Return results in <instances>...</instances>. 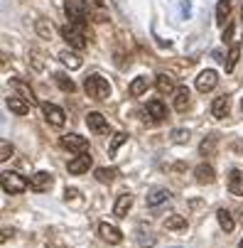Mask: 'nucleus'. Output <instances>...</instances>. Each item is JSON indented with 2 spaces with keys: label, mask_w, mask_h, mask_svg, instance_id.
<instances>
[{
  "label": "nucleus",
  "mask_w": 243,
  "mask_h": 248,
  "mask_svg": "<svg viewBox=\"0 0 243 248\" xmlns=\"http://www.w3.org/2000/svg\"><path fill=\"white\" fill-rule=\"evenodd\" d=\"M10 236H13V231H8V229H5V231H3V238H0V241H3V243H5V241H8Z\"/></svg>",
  "instance_id": "obj_39"
},
{
  "label": "nucleus",
  "mask_w": 243,
  "mask_h": 248,
  "mask_svg": "<svg viewBox=\"0 0 243 248\" xmlns=\"http://www.w3.org/2000/svg\"><path fill=\"white\" fill-rule=\"evenodd\" d=\"M5 106H8L13 113H17V116H27V113H30V103H27L20 93H10V96L5 98Z\"/></svg>",
  "instance_id": "obj_14"
},
{
  "label": "nucleus",
  "mask_w": 243,
  "mask_h": 248,
  "mask_svg": "<svg viewBox=\"0 0 243 248\" xmlns=\"http://www.w3.org/2000/svg\"><path fill=\"white\" fill-rule=\"evenodd\" d=\"M64 13H66V17H69V22L72 25H76V27H81L86 34H89V30H86V8L84 5H79L76 0H66V5H64Z\"/></svg>",
  "instance_id": "obj_4"
},
{
  "label": "nucleus",
  "mask_w": 243,
  "mask_h": 248,
  "mask_svg": "<svg viewBox=\"0 0 243 248\" xmlns=\"http://www.w3.org/2000/svg\"><path fill=\"white\" fill-rule=\"evenodd\" d=\"M84 8L89 20L93 22H108V5L103 0H84Z\"/></svg>",
  "instance_id": "obj_6"
},
{
  "label": "nucleus",
  "mask_w": 243,
  "mask_h": 248,
  "mask_svg": "<svg viewBox=\"0 0 243 248\" xmlns=\"http://www.w3.org/2000/svg\"><path fill=\"white\" fill-rule=\"evenodd\" d=\"M34 30H37V34L42 40H52V25L47 20H37L34 22Z\"/></svg>",
  "instance_id": "obj_33"
},
{
  "label": "nucleus",
  "mask_w": 243,
  "mask_h": 248,
  "mask_svg": "<svg viewBox=\"0 0 243 248\" xmlns=\"http://www.w3.org/2000/svg\"><path fill=\"white\" fill-rule=\"evenodd\" d=\"M98 236H101L103 241H106V243H111V246H116V243H121V241H123L121 229H118V226H113V224H108V221L98 224Z\"/></svg>",
  "instance_id": "obj_10"
},
{
  "label": "nucleus",
  "mask_w": 243,
  "mask_h": 248,
  "mask_svg": "<svg viewBox=\"0 0 243 248\" xmlns=\"http://www.w3.org/2000/svg\"><path fill=\"white\" fill-rule=\"evenodd\" d=\"M216 145H219V138H216V135L204 138V140H201V145H199V153H201V157H212V155L216 153Z\"/></svg>",
  "instance_id": "obj_23"
},
{
  "label": "nucleus",
  "mask_w": 243,
  "mask_h": 248,
  "mask_svg": "<svg viewBox=\"0 0 243 248\" xmlns=\"http://www.w3.org/2000/svg\"><path fill=\"white\" fill-rule=\"evenodd\" d=\"M169 135H172V140H175L177 145H187L189 143V130H184V128H175Z\"/></svg>",
  "instance_id": "obj_34"
},
{
  "label": "nucleus",
  "mask_w": 243,
  "mask_h": 248,
  "mask_svg": "<svg viewBox=\"0 0 243 248\" xmlns=\"http://www.w3.org/2000/svg\"><path fill=\"white\" fill-rule=\"evenodd\" d=\"M93 165V157H91V153H81V155H76L74 160H69V172L72 174H84V172H89V167Z\"/></svg>",
  "instance_id": "obj_11"
},
{
  "label": "nucleus",
  "mask_w": 243,
  "mask_h": 248,
  "mask_svg": "<svg viewBox=\"0 0 243 248\" xmlns=\"http://www.w3.org/2000/svg\"><path fill=\"white\" fill-rule=\"evenodd\" d=\"M0 185H3V192L5 194H22L25 189H27V180H25V177L22 174H17V172H3V174H0Z\"/></svg>",
  "instance_id": "obj_3"
},
{
  "label": "nucleus",
  "mask_w": 243,
  "mask_h": 248,
  "mask_svg": "<svg viewBox=\"0 0 243 248\" xmlns=\"http://www.w3.org/2000/svg\"><path fill=\"white\" fill-rule=\"evenodd\" d=\"M241 108H243V98H241Z\"/></svg>",
  "instance_id": "obj_41"
},
{
  "label": "nucleus",
  "mask_w": 243,
  "mask_h": 248,
  "mask_svg": "<svg viewBox=\"0 0 243 248\" xmlns=\"http://www.w3.org/2000/svg\"><path fill=\"white\" fill-rule=\"evenodd\" d=\"M116 177H118V172H116L113 167H98V170H96V180H98L101 185H111Z\"/></svg>",
  "instance_id": "obj_27"
},
{
  "label": "nucleus",
  "mask_w": 243,
  "mask_h": 248,
  "mask_svg": "<svg viewBox=\"0 0 243 248\" xmlns=\"http://www.w3.org/2000/svg\"><path fill=\"white\" fill-rule=\"evenodd\" d=\"M79 194H81V192H79L76 187H66V192H64V199H66V202H76V199H79Z\"/></svg>",
  "instance_id": "obj_37"
},
{
  "label": "nucleus",
  "mask_w": 243,
  "mask_h": 248,
  "mask_svg": "<svg viewBox=\"0 0 243 248\" xmlns=\"http://www.w3.org/2000/svg\"><path fill=\"white\" fill-rule=\"evenodd\" d=\"M189 103H192V93H189V89H187V86H180V89L175 91V111L184 113V111L189 108Z\"/></svg>",
  "instance_id": "obj_17"
},
{
  "label": "nucleus",
  "mask_w": 243,
  "mask_h": 248,
  "mask_svg": "<svg viewBox=\"0 0 243 248\" xmlns=\"http://www.w3.org/2000/svg\"><path fill=\"white\" fill-rule=\"evenodd\" d=\"M125 143H128V135H125V133H116V135L111 138V145H108V155H111V157H116L118 148H121V145H125Z\"/></svg>",
  "instance_id": "obj_31"
},
{
  "label": "nucleus",
  "mask_w": 243,
  "mask_h": 248,
  "mask_svg": "<svg viewBox=\"0 0 243 248\" xmlns=\"http://www.w3.org/2000/svg\"><path fill=\"white\" fill-rule=\"evenodd\" d=\"M219 84V74L214 72V69H204V72L197 77V89L201 91V93H206V91H212L214 86Z\"/></svg>",
  "instance_id": "obj_12"
},
{
  "label": "nucleus",
  "mask_w": 243,
  "mask_h": 248,
  "mask_svg": "<svg viewBox=\"0 0 243 248\" xmlns=\"http://www.w3.org/2000/svg\"><path fill=\"white\" fill-rule=\"evenodd\" d=\"M238 248H243V241H241V243H238Z\"/></svg>",
  "instance_id": "obj_40"
},
{
  "label": "nucleus",
  "mask_w": 243,
  "mask_h": 248,
  "mask_svg": "<svg viewBox=\"0 0 243 248\" xmlns=\"http://www.w3.org/2000/svg\"><path fill=\"white\" fill-rule=\"evenodd\" d=\"M42 113H45L47 123H49V125H54V128H61V125H64V121H66L64 111L59 108V106L49 103V101H45V103H42Z\"/></svg>",
  "instance_id": "obj_7"
},
{
  "label": "nucleus",
  "mask_w": 243,
  "mask_h": 248,
  "mask_svg": "<svg viewBox=\"0 0 243 248\" xmlns=\"http://www.w3.org/2000/svg\"><path fill=\"white\" fill-rule=\"evenodd\" d=\"M54 81H57V86H59L61 91H66V93H74V91H76V84H74L72 79H69L66 74H61V72H59V74H54Z\"/></svg>",
  "instance_id": "obj_30"
},
{
  "label": "nucleus",
  "mask_w": 243,
  "mask_h": 248,
  "mask_svg": "<svg viewBox=\"0 0 243 248\" xmlns=\"http://www.w3.org/2000/svg\"><path fill=\"white\" fill-rule=\"evenodd\" d=\"M165 229L167 231H184L187 229V217H180V214H172L165 219Z\"/></svg>",
  "instance_id": "obj_25"
},
{
  "label": "nucleus",
  "mask_w": 243,
  "mask_h": 248,
  "mask_svg": "<svg viewBox=\"0 0 243 248\" xmlns=\"http://www.w3.org/2000/svg\"><path fill=\"white\" fill-rule=\"evenodd\" d=\"M130 206H133V194H121V197L116 199L113 214H116L118 219H125V217H128V211H130Z\"/></svg>",
  "instance_id": "obj_19"
},
{
  "label": "nucleus",
  "mask_w": 243,
  "mask_h": 248,
  "mask_svg": "<svg viewBox=\"0 0 243 248\" xmlns=\"http://www.w3.org/2000/svg\"><path fill=\"white\" fill-rule=\"evenodd\" d=\"M228 111H231V98L226 93L219 96V98H214V103H212V116L214 118H226Z\"/></svg>",
  "instance_id": "obj_16"
},
{
  "label": "nucleus",
  "mask_w": 243,
  "mask_h": 248,
  "mask_svg": "<svg viewBox=\"0 0 243 248\" xmlns=\"http://www.w3.org/2000/svg\"><path fill=\"white\" fill-rule=\"evenodd\" d=\"M216 221H219V226H221L226 233H231V231L236 229V221H233V217H231L228 209H219V211H216Z\"/></svg>",
  "instance_id": "obj_22"
},
{
  "label": "nucleus",
  "mask_w": 243,
  "mask_h": 248,
  "mask_svg": "<svg viewBox=\"0 0 243 248\" xmlns=\"http://www.w3.org/2000/svg\"><path fill=\"white\" fill-rule=\"evenodd\" d=\"M13 153H15V148L8 143V140H3V143H0V160L8 162V160L13 157Z\"/></svg>",
  "instance_id": "obj_35"
},
{
  "label": "nucleus",
  "mask_w": 243,
  "mask_h": 248,
  "mask_svg": "<svg viewBox=\"0 0 243 248\" xmlns=\"http://www.w3.org/2000/svg\"><path fill=\"white\" fill-rule=\"evenodd\" d=\"M155 241H157V238H155V236H152L150 231H148V233H140V236H137V243H140L143 248H152V246H155Z\"/></svg>",
  "instance_id": "obj_36"
},
{
  "label": "nucleus",
  "mask_w": 243,
  "mask_h": 248,
  "mask_svg": "<svg viewBox=\"0 0 243 248\" xmlns=\"http://www.w3.org/2000/svg\"><path fill=\"white\" fill-rule=\"evenodd\" d=\"M228 15H231V0H219L216 5V25H226L228 22Z\"/></svg>",
  "instance_id": "obj_26"
},
{
  "label": "nucleus",
  "mask_w": 243,
  "mask_h": 248,
  "mask_svg": "<svg viewBox=\"0 0 243 248\" xmlns=\"http://www.w3.org/2000/svg\"><path fill=\"white\" fill-rule=\"evenodd\" d=\"M13 86H15V93H20V96H22V98H25L30 106H37V98H34L32 89H30L25 81H20V79H17V81H13Z\"/></svg>",
  "instance_id": "obj_24"
},
{
  "label": "nucleus",
  "mask_w": 243,
  "mask_h": 248,
  "mask_svg": "<svg viewBox=\"0 0 243 248\" xmlns=\"http://www.w3.org/2000/svg\"><path fill=\"white\" fill-rule=\"evenodd\" d=\"M61 148L64 150H69V153H74V155H81V153H89V138H81V135H76V133H69V135H64L61 140Z\"/></svg>",
  "instance_id": "obj_5"
},
{
  "label": "nucleus",
  "mask_w": 243,
  "mask_h": 248,
  "mask_svg": "<svg viewBox=\"0 0 243 248\" xmlns=\"http://www.w3.org/2000/svg\"><path fill=\"white\" fill-rule=\"evenodd\" d=\"M169 189H155L150 197H148V206L152 209V206H160V204H165V202H169Z\"/></svg>",
  "instance_id": "obj_28"
},
{
  "label": "nucleus",
  "mask_w": 243,
  "mask_h": 248,
  "mask_svg": "<svg viewBox=\"0 0 243 248\" xmlns=\"http://www.w3.org/2000/svg\"><path fill=\"white\" fill-rule=\"evenodd\" d=\"M148 86H150V79L148 77H137L133 84H130V96H143L145 91H148Z\"/></svg>",
  "instance_id": "obj_29"
},
{
  "label": "nucleus",
  "mask_w": 243,
  "mask_h": 248,
  "mask_svg": "<svg viewBox=\"0 0 243 248\" xmlns=\"http://www.w3.org/2000/svg\"><path fill=\"white\" fill-rule=\"evenodd\" d=\"M84 91L89 93V98L93 101H108L111 96V84L108 79H103L101 74H89L84 79Z\"/></svg>",
  "instance_id": "obj_1"
},
{
  "label": "nucleus",
  "mask_w": 243,
  "mask_h": 248,
  "mask_svg": "<svg viewBox=\"0 0 243 248\" xmlns=\"http://www.w3.org/2000/svg\"><path fill=\"white\" fill-rule=\"evenodd\" d=\"M231 34H233V25L228 22V25H226V30H224V34H221V40H224V45H226V42H231Z\"/></svg>",
  "instance_id": "obj_38"
},
{
  "label": "nucleus",
  "mask_w": 243,
  "mask_h": 248,
  "mask_svg": "<svg viewBox=\"0 0 243 248\" xmlns=\"http://www.w3.org/2000/svg\"><path fill=\"white\" fill-rule=\"evenodd\" d=\"M241 42H243V40H241Z\"/></svg>",
  "instance_id": "obj_42"
},
{
  "label": "nucleus",
  "mask_w": 243,
  "mask_h": 248,
  "mask_svg": "<svg viewBox=\"0 0 243 248\" xmlns=\"http://www.w3.org/2000/svg\"><path fill=\"white\" fill-rule=\"evenodd\" d=\"M145 116L152 121V123H160L167 118V108H165V103L160 98H150L148 106H145Z\"/></svg>",
  "instance_id": "obj_9"
},
{
  "label": "nucleus",
  "mask_w": 243,
  "mask_h": 248,
  "mask_svg": "<svg viewBox=\"0 0 243 248\" xmlns=\"http://www.w3.org/2000/svg\"><path fill=\"white\" fill-rule=\"evenodd\" d=\"M228 192L236 194V197H243V170L228 172Z\"/></svg>",
  "instance_id": "obj_18"
},
{
  "label": "nucleus",
  "mask_w": 243,
  "mask_h": 248,
  "mask_svg": "<svg viewBox=\"0 0 243 248\" xmlns=\"http://www.w3.org/2000/svg\"><path fill=\"white\" fill-rule=\"evenodd\" d=\"M86 125H89V130L96 133V135H108V133H111L108 118H103V116L96 113V111H91V113L86 116Z\"/></svg>",
  "instance_id": "obj_8"
},
{
  "label": "nucleus",
  "mask_w": 243,
  "mask_h": 248,
  "mask_svg": "<svg viewBox=\"0 0 243 248\" xmlns=\"http://www.w3.org/2000/svg\"><path fill=\"white\" fill-rule=\"evenodd\" d=\"M155 86H157L160 93H175L177 91V84H175V79H172L169 74H157L155 77Z\"/></svg>",
  "instance_id": "obj_21"
},
{
  "label": "nucleus",
  "mask_w": 243,
  "mask_h": 248,
  "mask_svg": "<svg viewBox=\"0 0 243 248\" xmlns=\"http://www.w3.org/2000/svg\"><path fill=\"white\" fill-rule=\"evenodd\" d=\"M59 62L66 66V69H81V64H84V59L76 54V52H69V49H64V52H59Z\"/></svg>",
  "instance_id": "obj_20"
},
{
  "label": "nucleus",
  "mask_w": 243,
  "mask_h": 248,
  "mask_svg": "<svg viewBox=\"0 0 243 248\" xmlns=\"http://www.w3.org/2000/svg\"><path fill=\"white\" fill-rule=\"evenodd\" d=\"M238 57H241V47H238V45H233V47H231V52H228V59L224 62V69H226V72H233V69H236Z\"/></svg>",
  "instance_id": "obj_32"
},
{
  "label": "nucleus",
  "mask_w": 243,
  "mask_h": 248,
  "mask_svg": "<svg viewBox=\"0 0 243 248\" xmlns=\"http://www.w3.org/2000/svg\"><path fill=\"white\" fill-rule=\"evenodd\" d=\"M194 177H197V182H199V185H212V182L216 180V172H214V167H212V165L201 162V165H197Z\"/></svg>",
  "instance_id": "obj_15"
},
{
  "label": "nucleus",
  "mask_w": 243,
  "mask_h": 248,
  "mask_svg": "<svg viewBox=\"0 0 243 248\" xmlns=\"http://www.w3.org/2000/svg\"><path fill=\"white\" fill-rule=\"evenodd\" d=\"M52 185H54V180H52L49 172H34V174L30 177V187H32L34 192H47Z\"/></svg>",
  "instance_id": "obj_13"
},
{
  "label": "nucleus",
  "mask_w": 243,
  "mask_h": 248,
  "mask_svg": "<svg viewBox=\"0 0 243 248\" xmlns=\"http://www.w3.org/2000/svg\"><path fill=\"white\" fill-rule=\"evenodd\" d=\"M61 37H64V42L69 45V47H74V49H86V37H89V34L81 30V27H76V25H72V22H69V25H61Z\"/></svg>",
  "instance_id": "obj_2"
}]
</instances>
